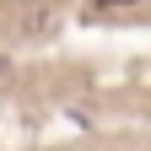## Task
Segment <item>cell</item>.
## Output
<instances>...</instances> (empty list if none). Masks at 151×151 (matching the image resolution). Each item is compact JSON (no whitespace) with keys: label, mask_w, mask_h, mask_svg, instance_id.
<instances>
[{"label":"cell","mask_w":151,"mask_h":151,"mask_svg":"<svg viewBox=\"0 0 151 151\" xmlns=\"http://www.w3.org/2000/svg\"><path fill=\"white\" fill-rule=\"evenodd\" d=\"M108 6H135V0H97V11H108Z\"/></svg>","instance_id":"obj_1"}]
</instances>
